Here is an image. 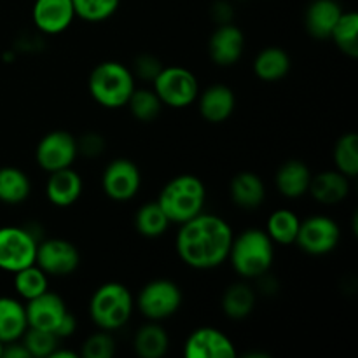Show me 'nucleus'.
<instances>
[{
	"instance_id": "obj_1",
	"label": "nucleus",
	"mask_w": 358,
	"mask_h": 358,
	"mask_svg": "<svg viewBox=\"0 0 358 358\" xmlns=\"http://www.w3.org/2000/svg\"><path fill=\"white\" fill-rule=\"evenodd\" d=\"M233 238V229L222 217L201 212L180 224L177 234L178 257L189 268L213 269L227 261Z\"/></svg>"
},
{
	"instance_id": "obj_2",
	"label": "nucleus",
	"mask_w": 358,
	"mask_h": 358,
	"mask_svg": "<svg viewBox=\"0 0 358 358\" xmlns=\"http://www.w3.org/2000/svg\"><path fill=\"white\" fill-rule=\"evenodd\" d=\"M234 271L243 278H261L275 261V247L268 233L262 229H245L233 238L229 257Z\"/></svg>"
},
{
	"instance_id": "obj_3",
	"label": "nucleus",
	"mask_w": 358,
	"mask_h": 358,
	"mask_svg": "<svg viewBox=\"0 0 358 358\" xmlns=\"http://www.w3.org/2000/svg\"><path fill=\"white\" fill-rule=\"evenodd\" d=\"M206 187L196 175H178L161 191L157 203L173 224H184L203 212Z\"/></svg>"
},
{
	"instance_id": "obj_4",
	"label": "nucleus",
	"mask_w": 358,
	"mask_h": 358,
	"mask_svg": "<svg viewBox=\"0 0 358 358\" xmlns=\"http://www.w3.org/2000/svg\"><path fill=\"white\" fill-rule=\"evenodd\" d=\"M87 87L93 100L101 107L119 108L128 103L135 90V77L122 63L103 62L93 69Z\"/></svg>"
},
{
	"instance_id": "obj_5",
	"label": "nucleus",
	"mask_w": 358,
	"mask_h": 358,
	"mask_svg": "<svg viewBox=\"0 0 358 358\" xmlns=\"http://www.w3.org/2000/svg\"><path fill=\"white\" fill-rule=\"evenodd\" d=\"M131 292L122 283H103L91 296L90 317L101 331H115L124 327L131 318Z\"/></svg>"
},
{
	"instance_id": "obj_6",
	"label": "nucleus",
	"mask_w": 358,
	"mask_h": 358,
	"mask_svg": "<svg viewBox=\"0 0 358 358\" xmlns=\"http://www.w3.org/2000/svg\"><path fill=\"white\" fill-rule=\"evenodd\" d=\"M152 84V90L166 107H189L199 94L198 79L184 66H163Z\"/></svg>"
},
{
	"instance_id": "obj_7",
	"label": "nucleus",
	"mask_w": 358,
	"mask_h": 358,
	"mask_svg": "<svg viewBox=\"0 0 358 358\" xmlns=\"http://www.w3.org/2000/svg\"><path fill=\"white\" fill-rule=\"evenodd\" d=\"M140 313L150 322H161L177 313L182 306V290L171 280H152L136 297Z\"/></svg>"
},
{
	"instance_id": "obj_8",
	"label": "nucleus",
	"mask_w": 358,
	"mask_h": 358,
	"mask_svg": "<svg viewBox=\"0 0 358 358\" xmlns=\"http://www.w3.org/2000/svg\"><path fill=\"white\" fill-rule=\"evenodd\" d=\"M37 238L24 227H0V269L16 273L35 264Z\"/></svg>"
},
{
	"instance_id": "obj_9",
	"label": "nucleus",
	"mask_w": 358,
	"mask_h": 358,
	"mask_svg": "<svg viewBox=\"0 0 358 358\" xmlns=\"http://www.w3.org/2000/svg\"><path fill=\"white\" fill-rule=\"evenodd\" d=\"M341 238L339 226L327 215H311L301 220L296 243L310 255H325L334 250Z\"/></svg>"
},
{
	"instance_id": "obj_10",
	"label": "nucleus",
	"mask_w": 358,
	"mask_h": 358,
	"mask_svg": "<svg viewBox=\"0 0 358 358\" xmlns=\"http://www.w3.org/2000/svg\"><path fill=\"white\" fill-rule=\"evenodd\" d=\"M35 264L48 276H69L79 268L80 254L70 241L51 238L37 245Z\"/></svg>"
},
{
	"instance_id": "obj_11",
	"label": "nucleus",
	"mask_w": 358,
	"mask_h": 358,
	"mask_svg": "<svg viewBox=\"0 0 358 358\" xmlns=\"http://www.w3.org/2000/svg\"><path fill=\"white\" fill-rule=\"evenodd\" d=\"M77 154H79L77 152V138L62 129L48 133L38 142L37 150H35L38 166L49 173L72 166Z\"/></svg>"
},
{
	"instance_id": "obj_12",
	"label": "nucleus",
	"mask_w": 358,
	"mask_h": 358,
	"mask_svg": "<svg viewBox=\"0 0 358 358\" xmlns=\"http://www.w3.org/2000/svg\"><path fill=\"white\" fill-rule=\"evenodd\" d=\"M140 184H142V175L138 166L126 157L110 161L101 175L103 192L114 201H128L135 198Z\"/></svg>"
},
{
	"instance_id": "obj_13",
	"label": "nucleus",
	"mask_w": 358,
	"mask_h": 358,
	"mask_svg": "<svg viewBox=\"0 0 358 358\" xmlns=\"http://www.w3.org/2000/svg\"><path fill=\"white\" fill-rule=\"evenodd\" d=\"M185 358H234L233 341L215 327H199L184 345Z\"/></svg>"
},
{
	"instance_id": "obj_14",
	"label": "nucleus",
	"mask_w": 358,
	"mask_h": 358,
	"mask_svg": "<svg viewBox=\"0 0 358 358\" xmlns=\"http://www.w3.org/2000/svg\"><path fill=\"white\" fill-rule=\"evenodd\" d=\"M24 311H27L28 327L55 332L69 310L65 306V301L58 294L45 290L41 296L27 301Z\"/></svg>"
},
{
	"instance_id": "obj_15",
	"label": "nucleus",
	"mask_w": 358,
	"mask_h": 358,
	"mask_svg": "<svg viewBox=\"0 0 358 358\" xmlns=\"http://www.w3.org/2000/svg\"><path fill=\"white\" fill-rule=\"evenodd\" d=\"M35 27L49 35L62 34L76 17L72 0H35L31 9Z\"/></svg>"
},
{
	"instance_id": "obj_16",
	"label": "nucleus",
	"mask_w": 358,
	"mask_h": 358,
	"mask_svg": "<svg viewBox=\"0 0 358 358\" xmlns=\"http://www.w3.org/2000/svg\"><path fill=\"white\" fill-rule=\"evenodd\" d=\"M210 58L220 66H231L241 58L245 49V35L236 24L220 23L210 37Z\"/></svg>"
},
{
	"instance_id": "obj_17",
	"label": "nucleus",
	"mask_w": 358,
	"mask_h": 358,
	"mask_svg": "<svg viewBox=\"0 0 358 358\" xmlns=\"http://www.w3.org/2000/svg\"><path fill=\"white\" fill-rule=\"evenodd\" d=\"M199 96V114L203 119L213 124L227 121L233 115L236 107V96L229 86L224 84H213L206 87Z\"/></svg>"
},
{
	"instance_id": "obj_18",
	"label": "nucleus",
	"mask_w": 358,
	"mask_h": 358,
	"mask_svg": "<svg viewBox=\"0 0 358 358\" xmlns=\"http://www.w3.org/2000/svg\"><path fill=\"white\" fill-rule=\"evenodd\" d=\"M80 194H83V178L76 170H72V166L51 171V177L45 184V196L52 205L58 208H66L73 205Z\"/></svg>"
},
{
	"instance_id": "obj_19",
	"label": "nucleus",
	"mask_w": 358,
	"mask_h": 358,
	"mask_svg": "<svg viewBox=\"0 0 358 358\" xmlns=\"http://www.w3.org/2000/svg\"><path fill=\"white\" fill-rule=\"evenodd\" d=\"M343 9L336 0H313L306 9V30L317 41L331 38Z\"/></svg>"
},
{
	"instance_id": "obj_20",
	"label": "nucleus",
	"mask_w": 358,
	"mask_h": 358,
	"mask_svg": "<svg viewBox=\"0 0 358 358\" xmlns=\"http://www.w3.org/2000/svg\"><path fill=\"white\" fill-rule=\"evenodd\" d=\"M308 192L322 205H338L348 196L350 178L338 170L322 171L315 177L311 175Z\"/></svg>"
},
{
	"instance_id": "obj_21",
	"label": "nucleus",
	"mask_w": 358,
	"mask_h": 358,
	"mask_svg": "<svg viewBox=\"0 0 358 358\" xmlns=\"http://www.w3.org/2000/svg\"><path fill=\"white\" fill-rule=\"evenodd\" d=\"M229 192L238 208L255 210L264 203L266 185L254 171H240L231 180Z\"/></svg>"
},
{
	"instance_id": "obj_22",
	"label": "nucleus",
	"mask_w": 358,
	"mask_h": 358,
	"mask_svg": "<svg viewBox=\"0 0 358 358\" xmlns=\"http://www.w3.org/2000/svg\"><path fill=\"white\" fill-rule=\"evenodd\" d=\"M276 189L280 194L285 198L296 199L301 198L308 192L311 182V171L306 166V163L299 159L285 161L276 171Z\"/></svg>"
},
{
	"instance_id": "obj_23",
	"label": "nucleus",
	"mask_w": 358,
	"mask_h": 358,
	"mask_svg": "<svg viewBox=\"0 0 358 358\" xmlns=\"http://www.w3.org/2000/svg\"><path fill=\"white\" fill-rule=\"evenodd\" d=\"M27 329L28 322L24 304L13 297H0V341L3 345L20 341Z\"/></svg>"
},
{
	"instance_id": "obj_24",
	"label": "nucleus",
	"mask_w": 358,
	"mask_h": 358,
	"mask_svg": "<svg viewBox=\"0 0 358 358\" xmlns=\"http://www.w3.org/2000/svg\"><path fill=\"white\" fill-rule=\"evenodd\" d=\"M290 63L292 62L285 49L271 45L255 56L254 73L264 83H276L290 72Z\"/></svg>"
},
{
	"instance_id": "obj_25",
	"label": "nucleus",
	"mask_w": 358,
	"mask_h": 358,
	"mask_svg": "<svg viewBox=\"0 0 358 358\" xmlns=\"http://www.w3.org/2000/svg\"><path fill=\"white\" fill-rule=\"evenodd\" d=\"M133 348L140 358H161L170 348V338L157 322H149L136 331Z\"/></svg>"
},
{
	"instance_id": "obj_26",
	"label": "nucleus",
	"mask_w": 358,
	"mask_h": 358,
	"mask_svg": "<svg viewBox=\"0 0 358 358\" xmlns=\"http://www.w3.org/2000/svg\"><path fill=\"white\" fill-rule=\"evenodd\" d=\"M30 178L23 170L14 166L0 168V201L17 205L30 196Z\"/></svg>"
},
{
	"instance_id": "obj_27",
	"label": "nucleus",
	"mask_w": 358,
	"mask_h": 358,
	"mask_svg": "<svg viewBox=\"0 0 358 358\" xmlns=\"http://www.w3.org/2000/svg\"><path fill=\"white\" fill-rule=\"evenodd\" d=\"M255 294L247 283H234L224 292L222 310L231 320H245L254 311Z\"/></svg>"
},
{
	"instance_id": "obj_28",
	"label": "nucleus",
	"mask_w": 358,
	"mask_h": 358,
	"mask_svg": "<svg viewBox=\"0 0 358 358\" xmlns=\"http://www.w3.org/2000/svg\"><path fill=\"white\" fill-rule=\"evenodd\" d=\"M301 219L292 212V210H276L269 215L266 233L271 238L273 243L290 245L296 243L297 233H299Z\"/></svg>"
},
{
	"instance_id": "obj_29",
	"label": "nucleus",
	"mask_w": 358,
	"mask_h": 358,
	"mask_svg": "<svg viewBox=\"0 0 358 358\" xmlns=\"http://www.w3.org/2000/svg\"><path fill=\"white\" fill-rule=\"evenodd\" d=\"M166 213L159 206L157 201L145 203L138 208L135 215V227L142 236L145 238H159L170 226Z\"/></svg>"
},
{
	"instance_id": "obj_30",
	"label": "nucleus",
	"mask_w": 358,
	"mask_h": 358,
	"mask_svg": "<svg viewBox=\"0 0 358 358\" xmlns=\"http://www.w3.org/2000/svg\"><path fill=\"white\" fill-rule=\"evenodd\" d=\"M358 16L353 10L345 13L343 10L341 17L336 23L334 30H332L331 38L334 44L338 45L339 51L345 52L350 58H357L358 56Z\"/></svg>"
},
{
	"instance_id": "obj_31",
	"label": "nucleus",
	"mask_w": 358,
	"mask_h": 358,
	"mask_svg": "<svg viewBox=\"0 0 358 358\" xmlns=\"http://www.w3.org/2000/svg\"><path fill=\"white\" fill-rule=\"evenodd\" d=\"M48 275L37 264H31L14 273V289L24 301H30L44 294L48 290Z\"/></svg>"
},
{
	"instance_id": "obj_32",
	"label": "nucleus",
	"mask_w": 358,
	"mask_h": 358,
	"mask_svg": "<svg viewBox=\"0 0 358 358\" xmlns=\"http://www.w3.org/2000/svg\"><path fill=\"white\" fill-rule=\"evenodd\" d=\"M334 163L338 171L348 178L358 175V138L357 133H346L334 147Z\"/></svg>"
},
{
	"instance_id": "obj_33",
	"label": "nucleus",
	"mask_w": 358,
	"mask_h": 358,
	"mask_svg": "<svg viewBox=\"0 0 358 358\" xmlns=\"http://www.w3.org/2000/svg\"><path fill=\"white\" fill-rule=\"evenodd\" d=\"M126 105L129 107L133 117L142 122L154 121L161 114V108H163V101L159 100L154 90H133Z\"/></svg>"
},
{
	"instance_id": "obj_34",
	"label": "nucleus",
	"mask_w": 358,
	"mask_h": 358,
	"mask_svg": "<svg viewBox=\"0 0 358 358\" xmlns=\"http://www.w3.org/2000/svg\"><path fill=\"white\" fill-rule=\"evenodd\" d=\"M24 348L28 350L31 358H49L52 352L58 348V336L55 332L41 331V329L28 327L21 336Z\"/></svg>"
},
{
	"instance_id": "obj_35",
	"label": "nucleus",
	"mask_w": 358,
	"mask_h": 358,
	"mask_svg": "<svg viewBox=\"0 0 358 358\" xmlns=\"http://www.w3.org/2000/svg\"><path fill=\"white\" fill-rule=\"evenodd\" d=\"M76 16L80 20L98 23L105 21L119 9L121 0H72Z\"/></svg>"
},
{
	"instance_id": "obj_36",
	"label": "nucleus",
	"mask_w": 358,
	"mask_h": 358,
	"mask_svg": "<svg viewBox=\"0 0 358 358\" xmlns=\"http://www.w3.org/2000/svg\"><path fill=\"white\" fill-rule=\"evenodd\" d=\"M115 353V343L110 334L105 332H96L90 336L83 345L84 358H112Z\"/></svg>"
},
{
	"instance_id": "obj_37",
	"label": "nucleus",
	"mask_w": 358,
	"mask_h": 358,
	"mask_svg": "<svg viewBox=\"0 0 358 358\" xmlns=\"http://www.w3.org/2000/svg\"><path fill=\"white\" fill-rule=\"evenodd\" d=\"M163 70V63L152 55H142L135 59V73L143 80L152 83L157 77V73Z\"/></svg>"
},
{
	"instance_id": "obj_38",
	"label": "nucleus",
	"mask_w": 358,
	"mask_h": 358,
	"mask_svg": "<svg viewBox=\"0 0 358 358\" xmlns=\"http://www.w3.org/2000/svg\"><path fill=\"white\" fill-rule=\"evenodd\" d=\"M105 145V140L98 133H86L77 140V152L84 154L87 157H94L101 154Z\"/></svg>"
},
{
	"instance_id": "obj_39",
	"label": "nucleus",
	"mask_w": 358,
	"mask_h": 358,
	"mask_svg": "<svg viewBox=\"0 0 358 358\" xmlns=\"http://www.w3.org/2000/svg\"><path fill=\"white\" fill-rule=\"evenodd\" d=\"M76 329H77L76 317H73L72 313H69V311H66L65 317L62 318L59 325H58V327H56L55 334L58 336L59 339H62V338H70V336H72L73 332H76Z\"/></svg>"
},
{
	"instance_id": "obj_40",
	"label": "nucleus",
	"mask_w": 358,
	"mask_h": 358,
	"mask_svg": "<svg viewBox=\"0 0 358 358\" xmlns=\"http://www.w3.org/2000/svg\"><path fill=\"white\" fill-rule=\"evenodd\" d=\"M2 358H31V357L30 353H28V350L24 348L23 343L13 341L3 345Z\"/></svg>"
},
{
	"instance_id": "obj_41",
	"label": "nucleus",
	"mask_w": 358,
	"mask_h": 358,
	"mask_svg": "<svg viewBox=\"0 0 358 358\" xmlns=\"http://www.w3.org/2000/svg\"><path fill=\"white\" fill-rule=\"evenodd\" d=\"M76 357L77 355L73 352H66V350H58V348L49 355V358H76Z\"/></svg>"
},
{
	"instance_id": "obj_42",
	"label": "nucleus",
	"mask_w": 358,
	"mask_h": 358,
	"mask_svg": "<svg viewBox=\"0 0 358 358\" xmlns=\"http://www.w3.org/2000/svg\"><path fill=\"white\" fill-rule=\"evenodd\" d=\"M2 350H3V343L0 341V358H2Z\"/></svg>"
}]
</instances>
